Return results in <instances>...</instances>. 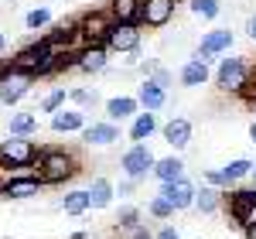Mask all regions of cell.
Wrapping results in <instances>:
<instances>
[{
    "label": "cell",
    "instance_id": "35",
    "mask_svg": "<svg viewBox=\"0 0 256 239\" xmlns=\"http://www.w3.org/2000/svg\"><path fill=\"white\" fill-rule=\"evenodd\" d=\"M242 96L253 102L256 100V65H250V79H246V89H242Z\"/></svg>",
    "mask_w": 256,
    "mask_h": 239
},
{
    "label": "cell",
    "instance_id": "18",
    "mask_svg": "<svg viewBox=\"0 0 256 239\" xmlns=\"http://www.w3.org/2000/svg\"><path fill=\"white\" fill-rule=\"evenodd\" d=\"M7 134H10V137L31 140L34 134H38V113H28V110H20V113H10V120H7Z\"/></svg>",
    "mask_w": 256,
    "mask_h": 239
},
{
    "label": "cell",
    "instance_id": "28",
    "mask_svg": "<svg viewBox=\"0 0 256 239\" xmlns=\"http://www.w3.org/2000/svg\"><path fill=\"white\" fill-rule=\"evenodd\" d=\"M65 100H68V89H65V86H55V89L41 100V113H58V110H65Z\"/></svg>",
    "mask_w": 256,
    "mask_h": 239
},
{
    "label": "cell",
    "instance_id": "16",
    "mask_svg": "<svg viewBox=\"0 0 256 239\" xmlns=\"http://www.w3.org/2000/svg\"><path fill=\"white\" fill-rule=\"evenodd\" d=\"M140 4L144 0H110L106 14L113 24H140Z\"/></svg>",
    "mask_w": 256,
    "mask_h": 239
},
{
    "label": "cell",
    "instance_id": "20",
    "mask_svg": "<svg viewBox=\"0 0 256 239\" xmlns=\"http://www.w3.org/2000/svg\"><path fill=\"white\" fill-rule=\"evenodd\" d=\"M158 113H137V116L130 120V140L134 144H147V140L158 134Z\"/></svg>",
    "mask_w": 256,
    "mask_h": 239
},
{
    "label": "cell",
    "instance_id": "23",
    "mask_svg": "<svg viewBox=\"0 0 256 239\" xmlns=\"http://www.w3.org/2000/svg\"><path fill=\"white\" fill-rule=\"evenodd\" d=\"M58 208L65 216H86L92 205H89V188H76V192H68V195H62Z\"/></svg>",
    "mask_w": 256,
    "mask_h": 239
},
{
    "label": "cell",
    "instance_id": "21",
    "mask_svg": "<svg viewBox=\"0 0 256 239\" xmlns=\"http://www.w3.org/2000/svg\"><path fill=\"white\" fill-rule=\"evenodd\" d=\"M154 178H158L160 184L184 181V160L181 158H158V164H154Z\"/></svg>",
    "mask_w": 256,
    "mask_h": 239
},
{
    "label": "cell",
    "instance_id": "46",
    "mask_svg": "<svg viewBox=\"0 0 256 239\" xmlns=\"http://www.w3.org/2000/svg\"><path fill=\"white\" fill-rule=\"evenodd\" d=\"M250 178H253V181H256V160H253V174H250Z\"/></svg>",
    "mask_w": 256,
    "mask_h": 239
},
{
    "label": "cell",
    "instance_id": "22",
    "mask_svg": "<svg viewBox=\"0 0 256 239\" xmlns=\"http://www.w3.org/2000/svg\"><path fill=\"white\" fill-rule=\"evenodd\" d=\"M181 86H188V89H198V86H208V65H202L198 58H188L181 65Z\"/></svg>",
    "mask_w": 256,
    "mask_h": 239
},
{
    "label": "cell",
    "instance_id": "13",
    "mask_svg": "<svg viewBox=\"0 0 256 239\" xmlns=\"http://www.w3.org/2000/svg\"><path fill=\"white\" fill-rule=\"evenodd\" d=\"M160 134H164V144H171L174 150H181V147H188V144H192V120L171 116L164 126H160Z\"/></svg>",
    "mask_w": 256,
    "mask_h": 239
},
{
    "label": "cell",
    "instance_id": "38",
    "mask_svg": "<svg viewBox=\"0 0 256 239\" xmlns=\"http://www.w3.org/2000/svg\"><path fill=\"white\" fill-rule=\"evenodd\" d=\"M116 192H120V195H134V181H126V178H123Z\"/></svg>",
    "mask_w": 256,
    "mask_h": 239
},
{
    "label": "cell",
    "instance_id": "27",
    "mask_svg": "<svg viewBox=\"0 0 256 239\" xmlns=\"http://www.w3.org/2000/svg\"><path fill=\"white\" fill-rule=\"evenodd\" d=\"M137 226H144V222H140V208L137 205H123L116 212V229L120 232H130V229H137Z\"/></svg>",
    "mask_w": 256,
    "mask_h": 239
},
{
    "label": "cell",
    "instance_id": "39",
    "mask_svg": "<svg viewBox=\"0 0 256 239\" xmlns=\"http://www.w3.org/2000/svg\"><path fill=\"white\" fill-rule=\"evenodd\" d=\"M246 34H250V41H256V14L246 20Z\"/></svg>",
    "mask_w": 256,
    "mask_h": 239
},
{
    "label": "cell",
    "instance_id": "31",
    "mask_svg": "<svg viewBox=\"0 0 256 239\" xmlns=\"http://www.w3.org/2000/svg\"><path fill=\"white\" fill-rule=\"evenodd\" d=\"M147 212H150L154 219H174V208H171L168 202L160 198V195H154V198L147 202Z\"/></svg>",
    "mask_w": 256,
    "mask_h": 239
},
{
    "label": "cell",
    "instance_id": "3",
    "mask_svg": "<svg viewBox=\"0 0 256 239\" xmlns=\"http://www.w3.org/2000/svg\"><path fill=\"white\" fill-rule=\"evenodd\" d=\"M38 144L24 137H7L0 140V168L4 171H14V168H31L38 164Z\"/></svg>",
    "mask_w": 256,
    "mask_h": 239
},
{
    "label": "cell",
    "instance_id": "32",
    "mask_svg": "<svg viewBox=\"0 0 256 239\" xmlns=\"http://www.w3.org/2000/svg\"><path fill=\"white\" fill-rule=\"evenodd\" d=\"M68 100L86 110V106H96L99 96H96V89H68Z\"/></svg>",
    "mask_w": 256,
    "mask_h": 239
},
{
    "label": "cell",
    "instance_id": "33",
    "mask_svg": "<svg viewBox=\"0 0 256 239\" xmlns=\"http://www.w3.org/2000/svg\"><path fill=\"white\" fill-rule=\"evenodd\" d=\"M147 82H154V86H158V89H164V92H168V89H171V86H174V76H171V72H168V68H154V72H150V76H147Z\"/></svg>",
    "mask_w": 256,
    "mask_h": 239
},
{
    "label": "cell",
    "instance_id": "34",
    "mask_svg": "<svg viewBox=\"0 0 256 239\" xmlns=\"http://www.w3.org/2000/svg\"><path fill=\"white\" fill-rule=\"evenodd\" d=\"M205 184H212V188H232V184H229V181H226V174H222V171H216V168H208V171H205Z\"/></svg>",
    "mask_w": 256,
    "mask_h": 239
},
{
    "label": "cell",
    "instance_id": "37",
    "mask_svg": "<svg viewBox=\"0 0 256 239\" xmlns=\"http://www.w3.org/2000/svg\"><path fill=\"white\" fill-rule=\"evenodd\" d=\"M154 239H181V232H178L174 226H164V229H160V232H158Z\"/></svg>",
    "mask_w": 256,
    "mask_h": 239
},
{
    "label": "cell",
    "instance_id": "7",
    "mask_svg": "<svg viewBox=\"0 0 256 239\" xmlns=\"http://www.w3.org/2000/svg\"><path fill=\"white\" fill-rule=\"evenodd\" d=\"M140 38H144L140 24H113V31L106 38V52L110 55H134L140 48Z\"/></svg>",
    "mask_w": 256,
    "mask_h": 239
},
{
    "label": "cell",
    "instance_id": "4",
    "mask_svg": "<svg viewBox=\"0 0 256 239\" xmlns=\"http://www.w3.org/2000/svg\"><path fill=\"white\" fill-rule=\"evenodd\" d=\"M154 164L158 158L150 154V147L147 144H134V147H126L123 150V158H120V171H123V178L126 181H144L147 174H154Z\"/></svg>",
    "mask_w": 256,
    "mask_h": 239
},
{
    "label": "cell",
    "instance_id": "36",
    "mask_svg": "<svg viewBox=\"0 0 256 239\" xmlns=\"http://www.w3.org/2000/svg\"><path fill=\"white\" fill-rule=\"evenodd\" d=\"M123 239H154V236L147 232V226H137V229H130V232H126Z\"/></svg>",
    "mask_w": 256,
    "mask_h": 239
},
{
    "label": "cell",
    "instance_id": "5",
    "mask_svg": "<svg viewBox=\"0 0 256 239\" xmlns=\"http://www.w3.org/2000/svg\"><path fill=\"white\" fill-rule=\"evenodd\" d=\"M246 79H250V62L232 55V58H218V68H216V86L222 92H239L246 89Z\"/></svg>",
    "mask_w": 256,
    "mask_h": 239
},
{
    "label": "cell",
    "instance_id": "29",
    "mask_svg": "<svg viewBox=\"0 0 256 239\" xmlns=\"http://www.w3.org/2000/svg\"><path fill=\"white\" fill-rule=\"evenodd\" d=\"M188 10L202 20H216L222 7H218V0H188Z\"/></svg>",
    "mask_w": 256,
    "mask_h": 239
},
{
    "label": "cell",
    "instance_id": "44",
    "mask_svg": "<svg viewBox=\"0 0 256 239\" xmlns=\"http://www.w3.org/2000/svg\"><path fill=\"white\" fill-rule=\"evenodd\" d=\"M4 52H7V38L0 34V55H4Z\"/></svg>",
    "mask_w": 256,
    "mask_h": 239
},
{
    "label": "cell",
    "instance_id": "1",
    "mask_svg": "<svg viewBox=\"0 0 256 239\" xmlns=\"http://www.w3.org/2000/svg\"><path fill=\"white\" fill-rule=\"evenodd\" d=\"M58 58H62L58 52H52V44L44 38H38V41H31L28 48H20L18 55L10 58V68L31 76V79H44V76H55Z\"/></svg>",
    "mask_w": 256,
    "mask_h": 239
},
{
    "label": "cell",
    "instance_id": "45",
    "mask_svg": "<svg viewBox=\"0 0 256 239\" xmlns=\"http://www.w3.org/2000/svg\"><path fill=\"white\" fill-rule=\"evenodd\" d=\"M250 113H253V120H256V100H253V102H250Z\"/></svg>",
    "mask_w": 256,
    "mask_h": 239
},
{
    "label": "cell",
    "instance_id": "25",
    "mask_svg": "<svg viewBox=\"0 0 256 239\" xmlns=\"http://www.w3.org/2000/svg\"><path fill=\"white\" fill-rule=\"evenodd\" d=\"M195 208L202 212V216H212V212H218V208H222V192H216L212 184L198 188V192H195Z\"/></svg>",
    "mask_w": 256,
    "mask_h": 239
},
{
    "label": "cell",
    "instance_id": "11",
    "mask_svg": "<svg viewBox=\"0 0 256 239\" xmlns=\"http://www.w3.org/2000/svg\"><path fill=\"white\" fill-rule=\"evenodd\" d=\"M31 76H24V72H7L4 76V82H0V106H14V102L20 100V96H28L31 92Z\"/></svg>",
    "mask_w": 256,
    "mask_h": 239
},
{
    "label": "cell",
    "instance_id": "24",
    "mask_svg": "<svg viewBox=\"0 0 256 239\" xmlns=\"http://www.w3.org/2000/svg\"><path fill=\"white\" fill-rule=\"evenodd\" d=\"M113 195H116V188H113V181L110 178H96L89 184V205L92 208H106V205H113Z\"/></svg>",
    "mask_w": 256,
    "mask_h": 239
},
{
    "label": "cell",
    "instance_id": "19",
    "mask_svg": "<svg viewBox=\"0 0 256 239\" xmlns=\"http://www.w3.org/2000/svg\"><path fill=\"white\" fill-rule=\"evenodd\" d=\"M137 102H140V110H144V113H158L160 106L168 102V92H164V89H158L154 82L144 79L137 86Z\"/></svg>",
    "mask_w": 256,
    "mask_h": 239
},
{
    "label": "cell",
    "instance_id": "17",
    "mask_svg": "<svg viewBox=\"0 0 256 239\" xmlns=\"http://www.w3.org/2000/svg\"><path fill=\"white\" fill-rule=\"evenodd\" d=\"M89 123H86V113L82 110H58L52 113V130L55 134H82Z\"/></svg>",
    "mask_w": 256,
    "mask_h": 239
},
{
    "label": "cell",
    "instance_id": "42",
    "mask_svg": "<svg viewBox=\"0 0 256 239\" xmlns=\"http://www.w3.org/2000/svg\"><path fill=\"white\" fill-rule=\"evenodd\" d=\"M68 239H89V232H72Z\"/></svg>",
    "mask_w": 256,
    "mask_h": 239
},
{
    "label": "cell",
    "instance_id": "47",
    "mask_svg": "<svg viewBox=\"0 0 256 239\" xmlns=\"http://www.w3.org/2000/svg\"><path fill=\"white\" fill-rule=\"evenodd\" d=\"M7 4H14V0H7Z\"/></svg>",
    "mask_w": 256,
    "mask_h": 239
},
{
    "label": "cell",
    "instance_id": "15",
    "mask_svg": "<svg viewBox=\"0 0 256 239\" xmlns=\"http://www.w3.org/2000/svg\"><path fill=\"white\" fill-rule=\"evenodd\" d=\"M137 113H140L137 96H113V100H106V120H110V123H123V120H134Z\"/></svg>",
    "mask_w": 256,
    "mask_h": 239
},
{
    "label": "cell",
    "instance_id": "41",
    "mask_svg": "<svg viewBox=\"0 0 256 239\" xmlns=\"http://www.w3.org/2000/svg\"><path fill=\"white\" fill-rule=\"evenodd\" d=\"M246 239H256V222H253V226H246Z\"/></svg>",
    "mask_w": 256,
    "mask_h": 239
},
{
    "label": "cell",
    "instance_id": "14",
    "mask_svg": "<svg viewBox=\"0 0 256 239\" xmlns=\"http://www.w3.org/2000/svg\"><path fill=\"white\" fill-rule=\"evenodd\" d=\"M82 140H86L89 147H110V144H116V140H120V126H116V123H110V120H102V123H89V126L82 130Z\"/></svg>",
    "mask_w": 256,
    "mask_h": 239
},
{
    "label": "cell",
    "instance_id": "30",
    "mask_svg": "<svg viewBox=\"0 0 256 239\" xmlns=\"http://www.w3.org/2000/svg\"><path fill=\"white\" fill-rule=\"evenodd\" d=\"M24 24H28V31H41V28L52 24V10H48V7H34V10H28Z\"/></svg>",
    "mask_w": 256,
    "mask_h": 239
},
{
    "label": "cell",
    "instance_id": "10",
    "mask_svg": "<svg viewBox=\"0 0 256 239\" xmlns=\"http://www.w3.org/2000/svg\"><path fill=\"white\" fill-rule=\"evenodd\" d=\"M195 184H192V181L184 178V181H171V184H160V198L168 202V205H171V208H174V212H184V208H192V205H195Z\"/></svg>",
    "mask_w": 256,
    "mask_h": 239
},
{
    "label": "cell",
    "instance_id": "8",
    "mask_svg": "<svg viewBox=\"0 0 256 239\" xmlns=\"http://www.w3.org/2000/svg\"><path fill=\"white\" fill-rule=\"evenodd\" d=\"M229 48H232V31H229V28H216V31H208V34L202 38L195 58L202 62V65H208V62H216V55L229 52Z\"/></svg>",
    "mask_w": 256,
    "mask_h": 239
},
{
    "label": "cell",
    "instance_id": "9",
    "mask_svg": "<svg viewBox=\"0 0 256 239\" xmlns=\"http://www.w3.org/2000/svg\"><path fill=\"white\" fill-rule=\"evenodd\" d=\"M178 0H144L140 4V28H164L174 18Z\"/></svg>",
    "mask_w": 256,
    "mask_h": 239
},
{
    "label": "cell",
    "instance_id": "12",
    "mask_svg": "<svg viewBox=\"0 0 256 239\" xmlns=\"http://www.w3.org/2000/svg\"><path fill=\"white\" fill-rule=\"evenodd\" d=\"M106 65H110V52H106V44H89V48H82L79 55H76V68L86 72V76L106 72Z\"/></svg>",
    "mask_w": 256,
    "mask_h": 239
},
{
    "label": "cell",
    "instance_id": "2",
    "mask_svg": "<svg viewBox=\"0 0 256 239\" xmlns=\"http://www.w3.org/2000/svg\"><path fill=\"white\" fill-rule=\"evenodd\" d=\"M79 171H82L79 158L72 150H65V147H44L38 154V174L44 184H65V181L76 178Z\"/></svg>",
    "mask_w": 256,
    "mask_h": 239
},
{
    "label": "cell",
    "instance_id": "6",
    "mask_svg": "<svg viewBox=\"0 0 256 239\" xmlns=\"http://www.w3.org/2000/svg\"><path fill=\"white\" fill-rule=\"evenodd\" d=\"M110 31H113V20H110L106 10H89V14H82V18H79L82 48H89V44H106Z\"/></svg>",
    "mask_w": 256,
    "mask_h": 239
},
{
    "label": "cell",
    "instance_id": "43",
    "mask_svg": "<svg viewBox=\"0 0 256 239\" xmlns=\"http://www.w3.org/2000/svg\"><path fill=\"white\" fill-rule=\"evenodd\" d=\"M250 140L256 144V120H253V126H250Z\"/></svg>",
    "mask_w": 256,
    "mask_h": 239
},
{
    "label": "cell",
    "instance_id": "26",
    "mask_svg": "<svg viewBox=\"0 0 256 239\" xmlns=\"http://www.w3.org/2000/svg\"><path fill=\"white\" fill-rule=\"evenodd\" d=\"M218 171L226 174L229 184H239V181H246L250 174H253V160H250V158H236V160H229L226 168H218Z\"/></svg>",
    "mask_w": 256,
    "mask_h": 239
},
{
    "label": "cell",
    "instance_id": "40",
    "mask_svg": "<svg viewBox=\"0 0 256 239\" xmlns=\"http://www.w3.org/2000/svg\"><path fill=\"white\" fill-rule=\"evenodd\" d=\"M10 72V62H0V82H4V76Z\"/></svg>",
    "mask_w": 256,
    "mask_h": 239
}]
</instances>
